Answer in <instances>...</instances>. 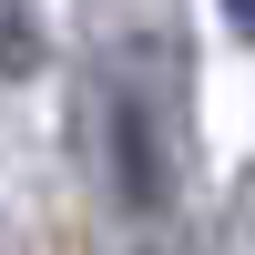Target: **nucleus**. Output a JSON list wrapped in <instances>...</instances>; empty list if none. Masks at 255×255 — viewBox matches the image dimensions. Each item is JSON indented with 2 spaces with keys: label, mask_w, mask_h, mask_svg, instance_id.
I'll use <instances>...</instances> for the list:
<instances>
[{
  "label": "nucleus",
  "mask_w": 255,
  "mask_h": 255,
  "mask_svg": "<svg viewBox=\"0 0 255 255\" xmlns=\"http://www.w3.org/2000/svg\"><path fill=\"white\" fill-rule=\"evenodd\" d=\"M20 72H41V20H31V0H0V82H20Z\"/></svg>",
  "instance_id": "obj_1"
},
{
  "label": "nucleus",
  "mask_w": 255,
  "mask_h": 255,
  "mask_svg": "<svg viewBox=\"0 0 255 255\" xmlns=\"http://www.w3.org/2000/svg\"><path fill=\"white\" fill-rule=\"evenodd\" d=\"M235 225H245V245H255V163H245V184H235Z\"/></svg>",
  "instance_id": "obj_2"
},
{
  "label": "nucleus",
  "mask_w": 255,
  "mask_h": 255,
  "mask_svg": "<svg viewBox=\"0 0 255 255\" xmlns=\"http://www.w3.org/2000/svg\"><path fill=\"white\" fill-rule=\"evenodd\" d=\"M225 10H235V31H245V41H255V0H225Z\"/></svg>",
  "instance_id": "obj_3"
}]
</instances>
